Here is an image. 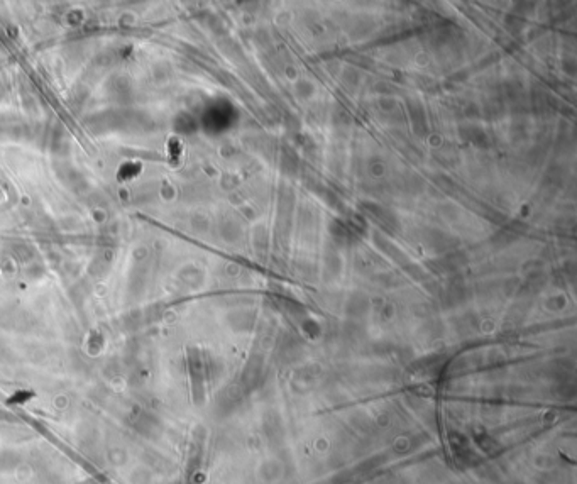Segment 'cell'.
Here are the masks:
<instances>
[{"instance_id": "6da1fadb", "label": "cell", "mask_w": 577, "mask_h": 484, "mask_svg": "<svg viewBox=\"0 0 577 484\" xmlns=\"http://www.w3.org/2000/svg\"><path fill=\"white\" fill-rule=\"evenodd\" d=\"M139 173H141V164H138V163H124V164L119 168L117 180H119V181L132 180L134 176H138Z\"/></svg>"}]
</instances>
